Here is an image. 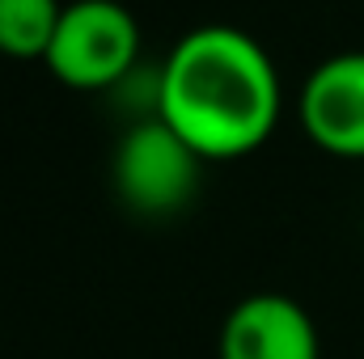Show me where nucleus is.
<instances>
[{"label":"nucleus","mask_w":364,"mask_h":359,"mask_svg":"<svg viewBox=\"0 0 364 359\" xmlns=\"http://www.w3.org/2000/svg\"><path fill=\"white\" fill-rule=\"evenodd\" d=\"M203 157L157 114L127 127L114 148V194L140 216H174L199 186Z\"/></svg>","instance_id":"obj_3"},{"label":"nucleus","mask_w":364,"mask_h":359,"mask_svg":"<svg viewBox=\"0 0 364 359\" xmlns=\"http://www.w3.org/2000/svg\"><path fill=\"white\" fill-rule=\"evenodd\" d=\"M279 106L284 89L267 47L225 21L186 30L153 85V114L203 161H237L263 148Z\"/></svg>","instance_id":"obj_1"},{"label":"nucleus","mask_w":364,"mask_h":359,"mask_svg":"<svg viewBox=\"0 0 364 359\" xmlns=\"http://www.w3.org/2000/svg\"><path fill=\"white\" fill-rule=\"evenodd\" d=\"M296 123L322 153L364 161V51L326 55L305 77Z\"/></svg>","instance_id":"obj_4"},{"label":"nucleus","mask_w":364,"mask_h":359,"mask_svg":"<svg viewBox=\"0 0 364 359\" xmlns=\"http://www.w3.org/2000/svg\"><path fill=\"white\" fill-rule=\"evenodd\" d=\"M140 60V26L119 0L64 4L47 68L68 89H114Z\"/></svg>","instance_id":"obj_2"},{"label":"nucleus","mask_w":364,"mask_h":359,"mask_svg":"<svg viewBox=\"0 0 364 359\" xmlns=\"http://www.w3.org/2000/svg\"><path fill=\"white\" fill-rule=\"evenodd\" d=\"M216 351L220 359H322V338L292 296L259 292L233 304Z\"/></svg>","instance_id":"obj_5"},{"label":"nucleus","mask_w":364,"mask_h":359,"mask_svg":"<svg viewBox=\"0 0 364 359\" xmlns=\"http://www.w3.org/2000/svg\"><path fill=\"white\" fill-rule=\"evenodd\" d=\"M60 17H64L60 0H0V55L47 60Z\"/></svg>","instance_id":"obj_6"}]
</instances>
